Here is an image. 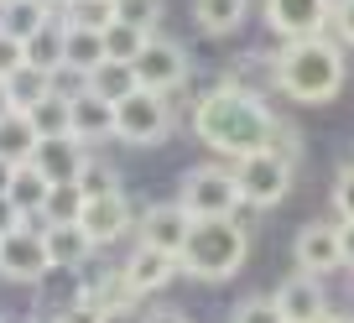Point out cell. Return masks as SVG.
I'll return each mask as SVG.
<instances>
[{"mask_svg": "<svg viewBox=\"0 0 354 323\" xmlns=\"http://www.w3.org/2000/svg\"><path fill=\"white\" fill-rule=\"evenodd\" d=\"M115 21L151 32V26L162 21V0H115Z\"/></svg>", "mask_w": 354, "mask_h": 323, "instance_id": "33", "label": "cell"}, {"mask_svg": "<svg viewBox=\"0 0 354 323\" xmlns=\"http://www.w3.org/2000/svg\"><path fill=\"white\" fill-rule=\"evenodd\" d=\"M245 11H250V0H193V16H198V26H203L209 37L240 32Z\"/></svg>", "mask_w": 354, "mask_h": 323, "instance_id": "23", "label": "cell"}, {"mask_svg": "<svg viewBox=\"0 0 354 323\" xmlns=\"http://www.w3.org/2000/svg\"><path fill=\"white\" fill-rule=\"evenodd\" d=\"M224 89L245 94V100H266V94L277 89V63H271V57H261V53L240 57V63L224 73Z\"/></svg>", "mask_w": 354, "mask_h": 323, "instance_id": "18", "label": "cell"}, {"mask_svg": "<svg viewBox=\"0 0 354 323\" xmlns=\"http://www.w3.org/2000/svg\"><path fill=\"white\" fill-rule=\"evenodd\" d=\"M53 323H110V318H104V313L94 308V302H73V308H68V313H57Z\"/></svg>", "mask_w": 354, "mask_h": 323, "instance_id": "38", "label": "cell"}, {"mask_svg": "<svg viewBox=\"0 0 354 323\" xmlns=\"http://www.w3.org/2000/svg\"><path fill=\"white\" fill-rule=\"evenodd\" d=\"M131 68H136V84H141L146 94H172L177 84L188 78V53L177 42H167V37H151Z\"/></svg>", "mask_w": 354, "mask_h": 323, "instance_id": "9", "label": "cell"}, {"mask_svg": "<svg viewBox=\"0 0 354 323\" xmlns=\"http://www.w3.org/2000/svg\"><path fill=\"white\" fill-rule=\"evenodd\" d=\"M84 193H78V183H53V193H47L42 203V230L47 224H78L84 219Z\"/></svg>", "mask_w": 354, "mask_h": 323, "instance_id": "28", "label": "cell"}, {"mask_svg": "<svg viewBox=\"0 0 354 323\" xmlns=\"http://www.w3.org/2000/svg\"><path fill=\"white\" fill-rule=\"evenodd\" d=\"M78 230L88 234V246H94V250L110 246V240H120V234L131 230V203H125V193H110V199H88V203H84V219H78Z\"/></svg>", "mask_w": 354, "mask_h": 323, "instance_id": "13", "label": "cell"}, {"mask_svg": "<svg viewBox=\"0 0 354 323\" xmlns=\"http://www.w3.org/2000/svg\"><path fill=\"white\" fill-rule=\"evenodd\" d=\"M84 89L94 94V100H104V104H120V100H131L141 84H136V68L131 63H110V57H104V63L84 78Z\"/></svg>", "mask_w": 354, "mask_h": 323, "instance_id": "20", "label": "cell"}, {"mask_svg": "<svg viewBox=\"0 0 354 323\" xmlns=\"http://www.w3.org/2000/svg\"><path fill=\"white\" fill-rule=\"evenodd\" d=\"M6 115H16V104H11V89H6V78H0V120Z\"/></svg>", "mask_w": 354, "mask_h": 323, "instance_id": "42", "label": "cell"}, {"mask_svg": "<svg viewBox=\"0 0 354 323\" xmlns=\"http://www.w3.org/2000/svg\"><path fill=\"white\" fill-rule=\"evenodd\" d=\"M245 250H250V234L240 219H193V234L177 256V266L198 282H224L245 266Z\"/></svg>", "mask_w": 354, "mask_h": 323, "instance_id": "3", "label": "cell"}, {"mask_svg": "<svg viewBox=\"0 0 354 323\" xmlns=\"http://www.w3.org/2000/svg\"><path fill=\"white\" fill-rule=\"evenodd\" d=\"M292 256H297V271H308V277H328V271H339V266H344L339 224H323V219H318V224H302Z\"/></svg>", "mask_w": 354, "mask_h": 323, "instance_id": "10", "label": "cell"}, {"mask_svg": "<svg viewBox=\"0 0 354 323\" xmlns=\"http://www.w3.org/2000/svg\"><path fill=\"white\" fill-rule=\"evenodd\" d=\"M156 32H141V26H125V21H115V26H104V57L110 63H136L141 57V47L151 42Z\"/></svg>", "mask_w": 354, "mask_h": 323, "instance_id": "29", "label": "cell"}, {"mask_svg": "<svg viewBox=\"0 0 354 323\" xmlns=\"http://www.w3.org/2000/svg\"><path fill=\"white\" fill-rule=\"evenodd\" d=\"M328 32L339 37V42L354 47V0H333V21H328Z\"/></svg>", "mask_w": 354, "mask_h": 323, "instance_id": "36", "label": "cell"}, {"mask_svg": "<svg viewBox=\"0 0 354 323\" xmlns=\"http://www.w3.org/2000/svg\"><path fill=\"white\" fill-rule=\"evenodd\" d=\"M183 209L193 214V219H234V209H240V188H234V172L224 167H193L188 178H183Z\"/></svg>", "mask_w": 354, "mask_h": 323, "instance_id": "5", "label": "cell"}, {"mask_svg": "<svg viewBox=\"0 0 354 323\" xmlns=\"http://www.w3.org/2000/svg\"><path fill=\"white\" fill-rule=\"evenodd\" d=\"M333 209H339L344 224H354V162L333 178Z\"/></svg>", "mask_w": 354, "mask_h": 323, "instance_id": "35", "label": "cell"}, {"mask_svg": "<svg viewBox=\"0 0 354 323\" xmlns=\"http://www.w3.org/2000/svg\"><path fill=\"white\" fill-rule=\"evenodd\" d=\"M277 89L292 94L297 104H323L344 89V53L328 37H308V42H287L277 57Z\"/></svg>", "mask_w": 354, "mask_h": 323, "instance_id": "2", "label": "cell"}, {"mask_svg": "<svg viewBox=\"0 0 354 323\" xmlns=\"http://www.w3.org/2000/svg\"><path fill=\"white\" fill-rule=\"evenodd\" d=\"M6 89H11V104L26 115L42 100H53V73H42V68H16V73L6 78Z\"/></svg>", "mask_w": 354, "mask_h": 323, "instance_id": "26", "label": "cell"}, {"mask_svg": "<svg viewBox=\"0 0 354 323\" xmlns=\"http://www.w3.org/2000/svg\"><path fill=\"white\" fill-rule=\"evenodd\" d=\"M234 323H287V318L277 313V302H271V297H250V302L234 308Z\"/></svg>", "mask_w": 354, "mask_h": 323, "instance_id": "34", "label": "cell"}, {"mask_svg": "<svg viewBox=\"0 0 354 323\" xmlns=\"http://www.w3.org/2000/svg\"><path fill=\"white\" fill-rule=\"evenodd\" d=\"M21 224H26V219H21V214H16V203H11V199H0V234L21 230Z\"/></svg>", "mask_w": 354, "mask_h": 323, "instance_id": "39", "label": "cell"}, {"mask_svg": "<svg viewBox=\"0 0 354 323\" xmlns=\"http://www.w3.org/2000/svg\"><path fill=\"white\" fill-rule=\"evenodd\" d=\"M68 125H73V141H104V136H115V104L94 100V94H78V100H68Z\"/></svg>", "mask_w": 354, "mask_h": 323, "instance_id": "15", "label": "cell"}, {"mask_svg": "<svg viewBox=\"0 0 354 323\" xmlns=\"http://www.w3.org/2000/svg\"><path fill=\"white\" fill-rule=\"evenodd\" d=\"M63 26H78V32H104V26H115V0H68Z\"/></svg>", "mask_w": 354, "mask_h": 323, "instance_id": "30", "label": "cell"}, {"mask_svg": "<svg viewBox=\"0 0 354 323\" xmlns=\"http://www.w3.org/2000/svg\"><path fill=\"white\" fill-rule=\"evenodd\" d=\"M234 188H240L245 203L271 209V203H281L287 188H292V162H281L277 151H266V146H261V151H250V156L234 162Z\"/></svg>", "mask_w": 354, "mask_h": 323, "instance_id": "4", "label": "cell"}, {"mask_svg": "<svg viewBox=\"0 0 354 323\" xmlns=\"http://www.w3.org/2000/svg\"><path fill=\"white\" fill-rule=\"evenodd\" d=\"M53 271L42 246V230L37 224H21V230L0 234V277L6 282H21V287H42V277Z\"/></svg>", "mask_w": 354, "mask_h": 323, "instance_id": "7", "label": "cell"}, {"mask_svg": "<svg viewBox=\"0 0 354 323\" xmlns=\"http://www.w3.org/2000/svg\"><path fill=\"white\" fill-rule=\"evenodd\" d=\"M16 68H26V47L16 42V37H6V32H0V78H11Z\"/></svg>", "mask_w": 354, "mask_h": 323, "instance_id": "37", "label": "cell"}, {"mask_svg": "<svg viewBox=\"0 0 354 323\" xmlns=\"http://www.w3.org/2000/svg\"><path fill=\"white\" fill-rule=\"evenodd\" d=\"M63 47H68V26L47 21L42 32L26 42V68H42V73H57L63 68Z\"/></svg>", "mask_w": 354, "mask_h": 323, "instance_id": "25", "label": "cell"}, {"mask_svg": "<svg viewBox=\"0 0 354 323\" xmlns=\"http://www.w3.org/2000/svg\"><path fill=\"white\" fill-rule=\"evenodd\" d=\"M78 193H84V199H110V193H120V172H115L110 162H94V156H88L84 172H78Z\"/></svg>", "mask_w": 354, "mask_h": 323, "instance_id": "32", "label": "cell"}, {"mask_svg": "<svg viewBox=\"0 0 354 323\" xmlns=\"http://www.w3.org/2000/svg\"><path fill=\"white\" fill-rule=\"evenodd\" d=\"M136 297H141V292L131 287V277H125V271H104L100 282H88V287H84V302H94L104 318H120V313H131Z\"/></svg>", "mask_w": 354, "mask_h": 323, "instance_id": "19", "label": "cell"}, {"mask_svg": "<svg viewBox=\"0 0 354 323\" xmlns=\"http://www.w3.org/2000/svg\"><path fill=\"white\" fill-rule=\"evenodd\" d=\"M53 21V16L42 11V6H37V0H16V6H6V11H0V32L6 37H16V42H32L37 32H42V26Z\"/></svg>", "mask_w": 354, "mask_h": 323, "instance_id": "27", "label": "cell"}, {"mask_svg": "<svg viewBox=\"0 0 354 323\" xmlns=\"http://www.w3.org/2000/svg\"><path fill=\"white\" fill-rule=\"evenodd\" d=\"M37 6H42V11L53 16V21H57V16H63V11H68V0H37Z\"/></svg>", "mask_w": 354, "mask_h": 323, "instance_id": "43", "label": "cell"}, {"mask_svg": "<svg viewBox=\"0 0 354 323\" xmlns=\"http://www.w3.org/2000/svg\"><path fill=\"white\" fill-rule=\"evenodd\" d=\"M193 131H198L203 146H214V151L224 156H250L266 146V136H271V115H266L261 100H245V94L234 89H214L198 100V110H193Z\"/></svg>", "mask_w": 354, "mask_h": 323, "instance_id": "1", "label": "cell"}, {"mask_svg": "<svg viewBox=\"0 0 354 323\" xmlns=\"http://www.w3.org/2000/svg\"><path fill=\"white\" fill-rule=\"evenodd\" d=\"M277 313L287 323H318L323 313H328V302H323V282L318 277H308V271H297V277H287L277 287Z\"/></svg>", "mask_w": 354, "mask_h": 323, "instance_id": "12", "label": "cell"}, {"mask_svg": "<svg viewBox=\"0 0 354 323\" xmlns=\"http://www.w3.org/2000/svg\"><path fill=\"white\" fill-rule=\"evenodd\" d=\"M47 193H53V183L42 178V172L32 167V162H26V167H16L11 172V193H6V199L16 203V214H21V219H42V203H47Z\"/></svg>", "mask_w": 354, "mask_h": 323, "instance_id": "22", "label": "cell"}, {"mask_svg": "<svg viewBox=\"0 0 354 323\" xmlns=\"http://www.w3.org/2000/svg\"><path fill=\"white\" fill-rule=\"evenodd\" d=\"M6 6H16V0H0V11H6Z\"/></svg>", "mask_w": 354, "mask_h": 323, "instance_id": "45", "label": "cell"}, {"mask_svg": "<svg viewBox=\"0 0 354 323\" xmlns=\"http://www.w3.org/2000/svg\"><path fill=\"white\" fill-rule=\"evenodd\" d=\"M84 162H88V151H84V141H73V136L42 141V146H37V156H32V167L42 172L47 183H78Z\"/></svg>", "mask_w": 354, "mask_h": 323, "instance_id": "14", "label": "cell"}, {"mask_svg": "<svg viewBox=\"0 0 354 323\" xmlns=\"http://www.w3.org/2000/svg\"><path fill=\"white\" fill-rule=\"evenodd\" d=\"M32 323H37V318H32ZM42 323H53V318H42Z\"/></svg>", "mask_w": 354, "mask_h": 323, "instance_id": "46", "label": "cell"}, {"mask_svg": "<svg viewBox=\"0 0 354 323\" xmlns=\"http://www.w3.org/2000/svg\"><path fill=\"white\" fill-rule=\"evenodd\" d=\"M188 234H193V214L183 209V203H156V209H146V219H141V246L167 250V256H183Z\"/></svg>", "mask_w": 354, "mask_h": 323, "instance_id": "11", "label": "cell"}, {"mask_svg": "<svg viewBox=\"0 0 354 323\" xmlns=\"http://www.w3.org/2000/svg\"><path fill=\"white\" fill-rule=\"evenodd\" d=\"M42 246H47L53 271H78L88 256H94V246H88V234L78 230V224H47V230H42Z\"/></svg>", "mask_w": 354, "mask_h": 323, "instance_id": "17", "label": "cell"}, {"mask_svg": "<svg viewBox=\"0 0 354 323\" xmlns=\"http://www.w3.org/2000/svg\"><path fill=\"white\" fill-rule=\"evenodd\" d=\"M172 131V110H167V94H146L136 89L131 100L115 104V136L131 146H156Z\"/></svg>", "mask_w": 354, "mask_h": 323, "instance_id": "6", "label": "cell"}, {"mask_svg": "<svg viewBox=\"0 0 354 323\" xmlns=\"http://www.w3.org/2000/svg\"><path fill=\"white\" fill-rule=\"evenodd\" d=\"M11 172H16L11 162H0V199H6V193H11Z\"/></svg>", "mask_w": 354, "mask_h": 323, "instance_id": "44", "label": "cell"}, {"mask_svg": "<svg viewBox=\"0 0 354 323\" xmlns=\"http://www.w3.org/2000/svg\"><path fill=\"white\" fill-rule=\"evenodd\" d=\"M339 250H344V266H354V224H339Z\"/></svg>", "mask_w": 354, "mask_h": 323, "instance_id": "41", "label": "cell"}, {"mask_svg": "<svg viewBox=\"0 0 354 323\" xmlns=\"http://www.w3.org/2000/svg\"><path fill=\"white\" fill-rule=\"evenodd\" d=\"M125 277H131V287L136 292H156V287H167V282L177 277V256H167V250H151V246H136L131 250V261H125Z\"/></svg>", "mask_w": 354, "mask_h": 323, "instance_id": "16", "label": "cell"}, {"mask_svg": "<svg viewBox=\"0 0 354 323\" xmlns=\"http://www.w3.org/2000/svg\"><path fill=\"white\" fill-rule=\"evenodd\" d=\"M104 63V32H78V26H68V47H63V68H73V73H94V68Z\"/></svg>", "mask_w": 354, "mask_h": 323, "instance_id": "24", "label": "cell"}, {"mask_svg": "<svg viewBox=\"0 0 354 323\" xmlns=\"http://www.w3.org/2000/svg\"><path fill=\"white\" fill-rule=\"evenodd\" d=\"M37 146H42V141H37L32 120H26L21 110L0 120V162H11V167H26V162L37 156Z\"/></svg>", "mask_w": 354, "mask_h": 323, "instance_id": "21", "label": "cell"}, {"mask_svg": "<svg viewBox=\"0 0 354 323\" xmlns=\"http://www.w3.org/2000/svg\"><path fill=\"white\" fill-rule=\"evenodd\" d=\"M141 323H193V318H188L183 308H151V313H146Z\"/></svg>", "mask_w": 354, "mask_h": 323, "instance_id": "40", "label": "cell"}, {"mask_svg": "<svg viewBox=\"0 0 354 323\" xmlns=\"http://www.w3.org/2000/svg\"><path fill=\"white\" fill-rule=\"evenodd\" d=\"M26 120H32L37 141H57V136H73V125H68V100H42L37 110H26Z\"/></svg>", "mask_w": 354, "mask_h": 323, "instance_id": "31", "label": "cell"}, {"mask_svg": "<svg viewBox=\"0 0 354 323\" xmlns=\"http://www.w3.org/2000/svg\"><path fill=\"white\" fill-rule=\"evenodd\" d=\"M333 21V0H266V26L287 42L323 37Z\"/></svg>", "mask_w": 354, "mask_h": 323, "instance_id": "8", "label": "cell"}]
</instances>
